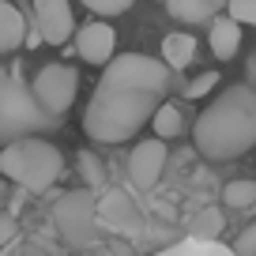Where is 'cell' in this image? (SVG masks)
I'll return each instance as SVG.
<instances>
[{
	"label": "cell",
	"mask_w": 256,
	"mask_h": 256,
	"mask_svg": "<svg viewBox=\"0 0 256 256\" xmlns=\"http://www.w3.org/2000/svg\"><path fill=\"white\" fill-rule=\"evenodd\" d=\"M196 151L211 162L241 158L256 147V87H226L192 124Z\"/></svg>",
	"instance_id": "cell-2"
},
{
	"label": "cell",
	"mask_w": 256,
	"mask_h": 256,
	"mask_svg": "<svg viewBox=\"0 0 256 256\" xmlns=\"http://www.w3.org/2000/svg\"><path fill=\"white\" fill-rule=\"evenodd\" d=\"M226 16L241 26H256V0H226Z\"/></svg>",
	"instance_id": "cell-20"
},
{
	"label": "cell",
	"mask_w": 256,
	"mask_h": 256,
	"mask_svg": "<svg viewBox=\"0 0 256 256\" xmlns=\"http://www.w3.org/2000/svg\"><path fill=\"white\" fill-rule=\"evenodd\" d=\"M4 83H8V76H4V68H0V94H4Z\"/></svg>",
	"instance_id": "cell-25"
},
{
	"label": "cell",
	"mask_w": 256,
	"mask_h": 256,
	"mask_svg": "<svg viewBox=\"0 0 256 256\" xmlns=\"http://www.w3.org/2000/svg\"><path fill=\"white\" fill-rule=\"evenodd\" d=\"M0 177L16 181L26 192H46L64 177V154L42 136H23L0 147Z\"/></svg>",
	"instance_id": "cell-3"
},
{
	"label": "cell",
	"mask_w": 256,
	"mask_h": 256,
	"mask_svg": "<svg viewBox=\"0 0 256 256\" xmlns=\"http://www.w3.org/2000/svg\"><path fill=\"white\" fill-rule=\"evenodd\" d=\"M166 170V144L162 140H140L132 151H128V177L136 188H154Z\"/></svg>",
	"instance_id": "cell-9"
},
{
	"label": "cell",
	"mask_w": 256,
	"mask_h": 256,
	"mask_svg": "<svg viewBox=\"0 0 256 256\" xmlns=\"http://www.w3.org/2000/svg\"><path fill=\"white\" fill-rule=\"evenodd\" d=\"M166 8L181 23H211L215 12L226 8V0H166Z\"/></svg>",
	"instance_id": "cell-14"
},
{
	"label": "cell",
	"mask_w": 256,
	"mask_h": 256,
	"mask_svg": "<svg viewBox=\"0 0 256 256\" xmlns=\"http://www.w3.org/2000/svg\"><path fill=\"white\" fill-rule=\"evenodd\" d=\"M234 256H256V222L241 230V238L234 241Z\"/></svg>",
	"instance_id": "cell-22"
},
{
	"label": "cell",
	"mask_w": 256,
	"mask_h": 256,
	"mask_svg": "<svg viewBox=\"0 0 256 256\" xmlns=\"http://www.w3.org/2000/svg\"><path fill=\"white\" fill-rule=\"evenodd\" d=\"M12 230H16V222H12L8 215H0V241H8V238H12Z\"/></svg>",
	"instance_id": "cell-23"
},
{
	"label": "cell",
	"mask_w": 256,
	"mask_h": 256,
	"mask_svg": "<svg viewBox=\"0 0 256 256\" xmlns=\"http://www.w3.org/2000/svg\"><path fill=\"white\" fill-rule=\"evenodd\" d=\"M76 162H80V174H83V181H87V188L98 192V188L106 184V166H102V158H98L94 151H80V154H76Z\"/></svg>",
	"instance_id": "cell-18"
},
{
	"label": "cell",
	"mask_w": 256,
	"mask_h": 256,
	"mask_svg": "<svg viewBox=\"0 0 256 256\" xmlns=\"http://www.w3.org/2000/svg\"><path fill=\"white\" fill-rule=\"evenodd\" d=\"M211 53H215V60H234V56L241 53V23H234L230 16H215L211 19Z\"/></svg>",
	"instance_id": "cell-11"
},
{
	"label": "cell",
	"mask_w": 256,
	"mask_h": 256,
	"mask_svg": "<svg viewBox=\"0 0 256 256\" xmlns=\"http://www.w3.org/2000/svg\"><path fill=\"white\" fill-rule=\"evenodd\" d=\"M72 38H76V53H80L87 64L106 68V64L117 56V30H113L106 19H90V23H83Z\"/></svg>",
	"instance_id": "cell-8"
},
{
	"label": "cell",
	"mask_w": 256,
	"mask_h": 256,
	"mask_svg": "<svg viewBox=\"0 0 256 256\" xmlns=\"http://www.w3.org/2000/svg\"><path fill=\"white\" fill-rule=\"evenodd\" d=\"M26 42V19L12 0H0V53H12Z\"/></svg>",
	"instance_id": "cell-12"
},
{
	"label": "cell",
	"mask_w": 256,
	"mask_h": 256,
	"mask_svg": "<svg viewBox=\"0 0 256 256\" xmlns=\"http://www.w3.org/2000/svg\"><path fill=\"white\" fill-rule=\"evenodd\" d=\"M34 8V30L46 46H64L76 34V16L68 0H30Z\"/></svg>",
	"instance_id": "cell-7"
},
{
	"label": "cell",
	"mask_w": 256,
	"mask_h": 256,
	"mask_svg": "<svg viewBox=\"0 0 256 256\" xmlns=\"http://www.w3.org/2000/svg\"><path fill=\"white\" fill-rule=\"evenodd\" d=\"M192 56H196V38H192L188 30H174V34L162 38V64H166L170 72L188 68Z\"/></svg>",
	"instance_id": "cell-13"
},
{
	"label": "cell",
	"mask_w": 256,
	"mask_h": 256,
	"mask_svg": "<svg viewBox=\"0 0 256 256\" xmlns=\"http://www.w3.org/2000/svg\"><path fill=\"white\" fill-rule=\"evenodd\" d=\"M53 226L68 245H90L98 238V200L90 188H80V192H64L60 200L53 204Z\"/></svg>",
	"instance_id": "cell-4"
},
{
	"label": "cell",
	"mask_w": 256,
	"mask_h": 256,
	"mask_svg": "<svg viewBox=\"0 0 256 256\" xmlns=\"http://www.w3.org/2000/svg\"><path fill=\"white\" fill-rule=\"evenodd\" d=\"M222 204L234 211H245L256 204V181L252 177H238V181H226L222 184Z\"/></svg>",
	"instance_id": "cell-16"
},
{
	"label": "cell",
	"mask_w": 256,
	"mask_h": 256,
	"mask_svg": "<svg viewBox=\"0 0 256 256\" xmlns=\"http://www.w3.org/2000/svg\"><path fill=\"white\" fill-rule=\"evenodd\" d=\"M248 80H252L248 87H256V56H248Z\"/></svg>",
	"instance_id": "cell-24"
},
{
	"label": "cell",
	"mask_w": 256,
	"mask_h": 256,
	"mask_svg": "<svg viewBox=\"0 0 256 256\" xmlns=\"http://www.w3.org/2000/svg\"><path fill=\"white\" fill-rule=\"evenodd\" d=\"M98 222L113 226L117 234H140V211L132 208L124 192H110L98 200Z\"/></svg>",
	"instance_id": "cell-10"
},
{
	"label": "cell",
	"mask_w": 256,
	"mask_h": 256,
	"mask_svg": "<svg viewBox=\"0 0 256 256\" xmlns=\"http://www.w3.org/2000/svg\"><path fill=\"white\" fill-rule=\"evenodd\" d=\"M222 226H226V218H222V211L218 208H204L200 215L192 218V238H200V241H215L218 234H222Z\"/></svg>",
	"instance_id": "cell-17"
},
{
	"label": "cell",
	"mask_w": 256,
	"mask_h": 256,
	"mask_svg": "<svg viewBox=\"0 0 256 256\" xmlns=\"http://www.w3.org/2000/svg\"><path fill=\"white\" fill-rule=\"evenodd\" d=\"M170 87V68L147 53H124L106 64L102 80L83 110V132L94 144H124L151 124L162 94Z\"/></svg>",
	"instance_id": "cell-1"
},
{
	"label": "cell",
	"mask_w": 256,
	"mask_h": 256,
	"mask_svg": "<svg viewBox=\"0 0 256 256\" xmlns=\"http://www.w3.org/2000/svg\"><path fill=\"white\" fill-rule=\"evenodd\" d=\"M30 94L34 102L42 106V113L46 117H64V113L72 110L76 94H80V72H76L72 64H46V68H38L34 72V83H30Z\"/></svg>",
	"instance_id": "cell-5"
},
{
	"label": "cell",
	"mask_w": 256,
	"mask_h": 256,
	"mask_svg": "<svg viewBox=\"0 0 256 256\" xmlns=\"http://www.w3.org/2000/svg\"><path fill=\"white\" fill-rule=\"evenodd\" d=\"M136 0H83V8L94 12V16H124Z\"/></svg>",
	"instance_id": "cell-21"
},
{
	"label": "cell",
	"mask_w": 256,
	"mask_h": 256,
	"mask_svg": "<svg viewBox=\"0 0 256 256\" xmlns=\"http://www.w3.org/2000/svg\"><path fill=\"white\" fill-rule=\"evenodd\" d=\"M151 132H154V140H177L184 132V113H181V106L177 102H158V110H154V117H151Z\"/></svg>",
	"instance_id": "cell-15"
},
{
	"label": "cell",
	"mask_w": 256,
	"mask_h": 256,
	"mask_svg": "<svg viewBox=\"0 0 256 256\" xmlns=\"http://www.w3.org/2000/svg\"><path fill=\"white\" fill-rule=\"evenodd\" d=\"M42 106L34 102L30 87H23L19 80L4 83V94H0V136H12V140H23V132H34L38 124H46Z\"/></svg>",
	"instance_id": "cell-6"
},
{
	"label": "cell",
	"mask_w": 256,
	"mask_h": 256,
	"mask_svg": "<svg viewBox=\"0 0 256 256\" xmlns=\"http://www.w3.org/2000/svg\"><path fill=\"white\" fill-rule=\"evenodd\" d=\"M215 87H218V72L211 68V72H200L188 87H184V98H188V102H200V98H208Z\"/></svg>",
	"instance_id": "cell-19"
}]
</instances>
